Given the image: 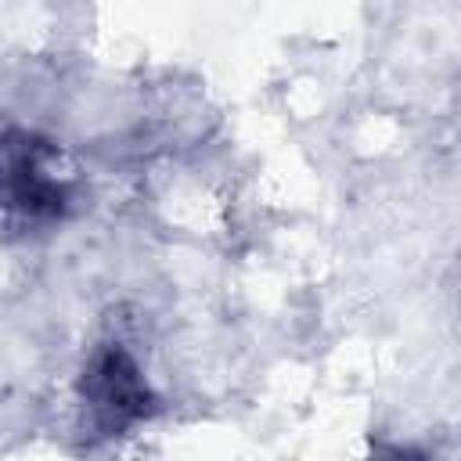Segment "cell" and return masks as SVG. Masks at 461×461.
<instances>
[{
    "mask_svg": "<svg viewBox=\"0 0 461 461\" xmlns=\"http://www.w3.org/2000/svg\"><path fill=\"white\" fill-rule=\"evenodd\" d=\"M76 205V180L61 148L25 126L0 130V212L18 230L61 223Z\"/></svg>",
    "mask_w": 461,
    "mask_h": 461,
    "instance_id": "1",
    "label": "cell"
},
{
    "mask_svg": "<svg viewBox=\"0 0 461 461\" xmlns=\"http://www.w3.org/2000/svg\"><path fill=\"white\" fill-rule=\"evenodd\" d=\"M76 403L83 414V429H90V436L97 439L126 436L158 414V396L140 360L115 339L97 342L86 353L76 375Z\"/></svg>",
    "mask_w": 461,
    "mask_h": 461,
    "instance_id": "2",
    "label": "cell"
}]
</instances>
